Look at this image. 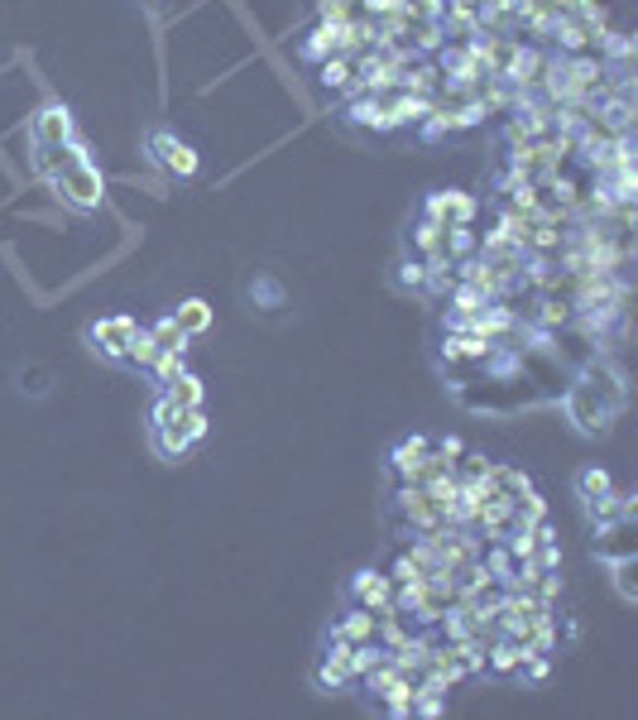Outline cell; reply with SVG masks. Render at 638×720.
Masks as SVG:
<instances>
[{
  "mask_svg": "<svg viewBox=\"0 0 638 720\" xmlns=\"http://www.w3.org/2000/svg\"><path fill=\"white\" fill-rule=\"evenodd\" d=\"M624 404H629V384L610 360H586L581 375L562 389V408L581 437H605L624 413Z\"/></svg>",
  "mask_w": 638,
  "mask_h": 720,
  "instance_id": "obj_1",
  "label": "cell"
},
{
  "mask_svg": "<svg viewBox=\"0 0 638 720\" xmlns=\"http://www.w3.org/2000/svg\"><path fill=\"white\" fill-rule=\"evenodd\" d=\"M140 322L130 317V312H106V317L87 322V351L96 360H106V365L125 370V356H130V341H135Z\"/></svg>",
  "mask_w": 638,
  "mask_h": 720,
  "instance_id": "obj_2",
  "label": "cell"
},
{
  "mask_svg": "<svg viewBox=\"0 0 638 720\" xmlns=\"http://www.w3.org/2000/svg\"><path fill=\"white\" fill-rule=\"evenodd\" d=\"M48 188H53V197L63 202V207L82 212V216L96 212V207H101V197H106V178H101V168H96L92 159L63 168V173H58Z\"/></svg>",
  "mask_w": 638,
  "mask_h": 720,
  "instance_id": "obj_3",
  "label": "cell"
},
{
  "mask_svg": "<svg viewBox=\"0 0 638 720\" xmlns=\"http://www.w3.org/2000/svg\"><path fill=\"white\" fill-rule=\"evenodd\" d=\"M202 437H207V413H202V408H183L173 423L149 428V442H154V452H159L164 461H178V456H188Z\"/></svg>",
  "mask_w": 638,
  "mask_h": 720,
  "instance_id": "obj_4",
  "label": "cell"
},
{
  "mask_svg": "<svg viewBox=\"0 0 638 720\" xmlns=\"http://www.w3.org/2000/svg\"><path fill=\"white\" fill-rule=\"evenodd\" d=\"M144 154H149L154 164L164 168V173H173V178H197V149H192L188 140H178L173 130H149V135H144Z\"/></svg>",
  "mask_w": 638,
  "mask_h": 720,
  "instance_id": "obj_5",
  "label": "cell"
},
{
  "mask_svg": "<svg viewBox=\"0 0 638 720\" xmlns=\"http://www.w3.org/2000/svg\"><path fill=\"white\" fill-rule=\"evenodd\" d=\"M476 216H480V202L461 188H437L423 197V221H437L447 231L452 226H476Z\"/></svg>",
  "mask_w": 638,
  "mask_h": 720,
  "instance_id": "obj_6",
  "label": "cell"
},
{
  "mask_svg": "<svg viewBox=\"0 0 638 720\" xmlns=\"http://www.w3.org/2000/svg\"><path fill=\"white\" fill-rule=\"evenodd\" d=\"M82 159H92V144L82 135H72L68 144H29V168H34V178H44V183H53L63 168L82 164Z\"/></svg>",
  "mask_w": 638,
  "mask_h": 720,
  "instance_id": "obj_7",
  "label": "cell"
},
{
  "mask_svg": "<svg viewBox=\"0 0 638 720\" xmlns=\"http://www.w3.org/2000/svg\"><path fill=\"white\" fill-rule=\"evenodd\" d=\"M346 605H360V610H375V615H384V610L394 605V581L384 567H360L351 581H346Z\"/></svg>",
  "mask_w": 638,
  "mask_h": 720,
  "instance_id": "obj_8",
  "label": "cell"
},
{
  "mask_svg": "<svg viewBox=\"0 0 638 720\" xmlns=\"http://www.w3.org/2000/svg\"><path fill=\"white\" fill-rule=\"evenodd\" d=\"M72 135H77V116L68 101H44L29 116V144H68Z\"/></svg>",
  "mask_w": 638,
  "mask_h": 720,
  "instance_id": "obj_9",
  "label": "cell"
},
{
  "mask_svg": "<svg viewBox=\"0 0 638 720\" xmlns=\"http://www.w3.org/2000/svg\"><path fill=\"white\" fill-rule=\"evenodd\" d=\"M428 447H432V437H423V432H408V437L394 442L389 456H384L389 480H418V471H423V461H428Z\"/></svg>",
  "mask_w": 638,
  "mask_h": 720,
  "instance_id": "obj_10",
  "label": "cell"
},
{
  "mask_svg": "<svg viewBox=\"0 0 638 720\" xmlns=\"http://www.w3.org/2000/svg\"><path fill=\"white\" fill-rule=\"evenodd\" d=\"M591 552H595L600 562L634 557V519H605V524H591Z\"/></svg>",
  "mask_w": 638,
  "mask_h": 720,
  "instance_id": "obj_11",
  "label": "cell"
},
{
  "mask_svg": "<svg viewBox=\"0 0 638 720\" xmlns=\"http://www.w3.org/2000/svg\"><path fill=\"white\" fill-rule=\"evenodd\" d=\"M341 120L351 130H370V135H384V111H380V92H356L351 101H346Z\"/></svg>",
  "mask_w": 638,
  "mask_h": 720,
  "instance_id": "obj_12",
  "label": "cell"
},
{
  "mask_svg": "<svg viewBox=\"0 0 638 720\" xmlns=\"http://www.w3.org/2000/svg\"><path fill=\"white\" fill-rule=\"evenodd\" d=\"M351 77H356V58L351 53H332L317 63V87L327 96H346L351 92Z\"/></svg>",
  "mask_w": 638,
  "mask_h": 720,
  "instance_id": "obj_13",
  "label": "cell"
},
{
  "mask_svg": "<svg viewBox=\"0 0 638 720\" xmlns=\"http://www.w3.org/2000/svg\"><path fill=\"white\" fill-rule=\"evenodd\" d=\"M332 629L341 634V639H351V644H375V634H380V615H375V610L351 605L341 620L332 624Z\"/></svg>",
  "mask_w": 638,
  "mask_h": 720,
  "instance_id": "obj_14",
  "label": "cell"
},
{
  "mask_svg": "<svg viewBox=\"0 0 638 720\" xmlns=\"http://www.w3.org/2000/svg\"><path fill=\"white\" fill-rule=\"evenodd\" d=\"M173 322H178V327H183L188 336H207L212 322H216V312H212L207 298H183V303L173 308Z\"/></svg>",
  "mask_w": 638,
  "mask_h": 720,
  "instance_id": "obj_15",
  "label": "cell"
},
{
  "mask_svg": "<svg viewBox=\"0 0 638 720\" xmlns=\"http://www.w3.org/2000/svg\"><path fill=\"white\" fill-rule=\"evenodd\" d=\"M408 245H413V255H418V260H437V255H447V226L423 221V216H418V226H413V236H408Z\"/></svg>",
  "mask_w": 638,
  "mask_h": 720,
  "instance_id": "obj_16",
  "label": "cell"
},
{
  "mask_svg": "<svg viewBox=\"0 0 638 720\" xmlns=\"http://www.w3.org/2000/svg\"><path fill=\"white\" fill-rule=\"evenodd\" d=\"M159 394H168L178 408H202V399H207V389H202V380L192 375V370H178L173 380H164Z\"/></svg>",
  "mask_w": 638,
  "mask_h": 720,
  "instance_id": "obj_17",
  "label": "cell"
},
{
  "mask_svg": "<svg viewBox=\"0 0 638 720\" xmlns=\"http://www.w3.org/2000/svg\"><path fill=\"white\" fill-rule=\"evenodd\" d=\"M298 53H303V63H312V68H317L322 58L341 53V48H336V24H322V20H317V24H312L308 39L298 44Z\"/></svg>",
  "mask_w": 638,
  "mask_h": 720,
  "instance_id": "obj_18",
  "label": "cell"
},
{
  "mask_svg": "<svg viewBox=\"0 0 638 720\" xmlns=\"http://www.w3.org/2000/svg\"><path fill=\"white\" fill-rule=\"evenodd\" d=\"M149 336L159 341V351H178V356H188V341H192V336L173 322V312H164V317L149 327Z\"/></svg>",
  "mask_w": 638,
  "mask_h": 720,
  "instance_id": "obj_19",
  "label": "cell"
},
{
  "mask_svg": "<svg viewBox=\"0 0 638 720\" xmlns=\"http://www.w3.org/2000/svg\"><path fill=\"white\" fill-rule=\"evenodd\" d=\"M159 360V341L149 336V327L135 332V341H130V356H125V370H144L149 375V365Z\"/></svg>",
  "mask_w": 638,
  "mask_h": 720,
  "instance_id": "obj_20",
  "label": "cell"
},
{
  "mask_svg": "<svg viewBox=\"0 0 638 720\" xmlns=\"http://www.w3.org/2000/svg\"><path fill=\"white\" fill-rule=\"evenodd\" d=\"M605 490H615V480H610L605 466H581V476H576V500H595V495H605Z\"/></svg>",
  "mask_w": 638,
  "mask_h": 720,
  "instance_id": "obj_21",
  "label": "cell"
},
{
  "mask_svg": "<svg viewBox=\"0 0 638 720\" xmlns=\"http://www.w3.org/2000/svg\"><path fill=\"white\" fill-rule=\"evenodd\" d=\"M595 48H600V58H610V63H629L634 58V39L624 29H605L595 39Z\"/></svg>",
  "mask_w": 638,
  "mask_h": 720,
  "instance_id": "obj_22",
  "label": "cell"
},
{
  "mask_svg": "<svg viewBox=\"0 0 638 720\" xmlns=\"http://www.w3.org/2000/svg\"><path fill=\"white\" fill-rule=\"evenodd\" d=\"M394 284L408 288V293H423V288H428V260H418V255L399 260V269H394Z\"/></svg>",
  "mask_w": 638,
  "mask_h": 720,
  "instance_id": "obj_23",
  "label": "cell"
},
{
  "mask_svg": "<svg viewBox=\"0 0 638 720\" xmlns=\"http://www.w3.org/2000/svg\"><path fill=\"white\" fill-rule=\"evenodd\" d=\"M634 567H638L634 557H615V562H610V572H615V591H619L624 605H638V581H634Z\"/></svg>",
  "mask_w": 638,
  "mask_h": 720,
  "instance_id": "obj_24",
  "label": "cell"
},
{
  "mask_svg": "<svg viewBox=\"0 0 638 720\" xmlns=\"http://www.w3.org/2000/svg\"><path fill=\"white\" fill-rule=\"evenodd\" d=\"M312 682H317L322 692H341V687H351V677H346V668H341V663H327V658H322V663L312 668Z\"/></svg>",
  "mask_w": 638,
  "mask_h": 720,
  "instance_id": "obj_25",
  "label": "cell"
},
{
  "mask_svg": "<svg viewBox=\"0 0 638 720\" xmlns=\"http://www.w3.org/2000/svg\"><path fill=\"white\" fill-rule=\"evenodd\" d=\"M356 15H360L356 0H317V20L322 24H346V20H356Z\"/></svg>",
  "mask_w": 638,
  "mask_h": 720,
  "instance_id": "obj_26",
  "label": "cell"
},
{
  "mask_svg": "<svg viewBox=\"0 0 638 720\" xmlns=\"http://www.w3.org/2000/svg\"><path fill=\"white\" fill-rule=\"evenodd\" d=\"M178 370H188V365H183V356H178V351H159V360L149 365V380H154V384H164V380H173Z\"/></svg>",
  "mask_w": 638,
  "mask_h": 720,
  "instance_id": "obj_27",
  "label": "cell"
},
{
  "mask_svg": "<svg viewBox=\"0 0 638 720\" xmlns=\"http://www.w3.org/2000/svg\"><path fill=\"white\" fill-rule=\"evenodd\" d=\"M442 711H447V696H413V716L432 720V716H442Z\"/></svg>",
  "mask_w": 638,
  "mask_h": 720,
  "instance_id": "obj_28",
  "label": "cell"
},
{
  "mask_svg": "<svg viewBox=\"0 0 638 720\" xmlns=\"http://www.w3.org/2000/svg\"><path fill=\"white\" fill-rule=\"evenodd\" d=\"M442 5H447V0H408V15H418V20H442Z\"/></svg>",
  "mask_w": 638,
  "mask_h": 720,
  "instance_id": "obj_29",
  "label": "cell"
},
{
  "mask_svg": "<svg viewBox=\"0 0 638 720\" xmlns=\"http://www.w3.org/2000/svg\"><path fill=\"white\" fill-rule=\"evenodd\" d=\"M360 10H365L370 20H384V15H394V10H404V0H360Z\"/></svg>",
  "mask_w": 638,
  "mask_h": 720,
  "instance_id": "obj_30",
  "label": "cell"
},
{
  "mask_svg": "<svg viewBox=\"0 0 638 720\" xmlns=\"http://www.w3.org/2000/svg\"><path fill=\"white\" fill-rule=\"evenodd\" d=\"M356 5H360V0H356Z\"/></svg>",
  "mask_w": 638,
  "mask_h": 720,
  "instance_id": "obj_31",
  "label": "cell"
}]
</instances>
